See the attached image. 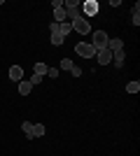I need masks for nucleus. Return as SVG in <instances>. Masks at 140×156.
Instances as JSON below:
<instances>
[{"label": "nucleus", "mask_w": 140, "mask_h": 156, "mask_svg": "<svg viewBox=\"0 0 140 156\" xmlns=\"http://www.w3.org/2000/svg\"><path fill=\"white\" fill-rule=\"evenodd\" d=\"M63 9H66V19H77L80 16V2L77 0H66L63 2Z\"/></svg>", "instance_id": "obj_1"}, {"label": "nucleus", "mask_w": 140, "mask_h": 156, "mask_svg": "<svg viewBox=\"0 0 140 156\" xmlns=\"http://www.w3.org/2000/svg\"><path fill=\"white\" fill-rule=\"evenodd\" d=\"M70 23H73V30H77L80 35H89V33H91V23H89L84 16H77V19H73Z\"/></svg>", "instance_id": "obj_2"}, {"label": "nucleus", "mask_w": 140, "mask_h": 156, "mask_svg": "<svg viewBox=\"0 0 140 156\" xmlns=\"http://www.w3.org/2000/svg\"><path fill=\"white\" fill-rule=\"evenodd\" d=\"M75 51L80 54L82 58H93V56H96V49H93L91 42H80V44H75Z\"/></svg>", "instance_id": "obj_3"}, {"label": "nucleus", "mask_w": 140, "mask_h": 156, "mask_svg": "<svg viewBox=\"0 0 140 156\" xmlns=\"http://www.w3.org/2000/svg\"><path fill=\"white\" fill-rule=\"evenodd\" d=\"M107 40H110V37H107V33H105V30H96V33H93V42H91L93 49H96V51L105 49V47H107Z\"/></svg>", "instance_id": "obj_4"}, {"label": "nucleus", "mask_w": 140, "mask_h": 156, "mask_svg": "<svg viewBox=\"0 0 140 156\" xmlns=\"http://www.w3.org/2000/svg\"><path fill=\"white\" fill-rule=\"evenodd\" d=\"M105 49H110V51H121V49H124V40H119V37H110L107 40V47Z\"/></svg>", "instance_id": "obj_5"}, {"label": "nucleus", "mask_w": 140, "mask_h": 156, "mask_svg": "<svg viewBox=\"0 0 140 156\" xmlns=\"http://www.w3.org/2000/svg\"><path fill=\"white\" fill-rule=\"evenodd\" d=\"M98 54V65H107V63H112V51L110 49H100Z\"/></svg>", "instance_id": "obj_6"}, {"label": "nucleus", "mask_w": 140, "mask_h": 156, "mask_svg": "<svg viewBox=\"0 0 140 156\" xmlns=\"http://www.w3.org/2000/svg\"><path fill=\"white\" fill-rule=\"evenodd\" d=\"M9 79H12V82H21V79H23V68H21V65H12V68H9Z\"/></svg>", "instance_id": "obj_7"}, {"label": "nucleus", "mask_w": 140, "mask_h": 156, "mask_svg": "<svg viewBox=\"0 0 140 156\" xmlns=\"http://www.w3.org/2000/svg\"><path fill=\"white\" fill-rule=\"evenodd\" d=\"M84 12H87L89 16L98 14V2H96V0H87V2H84Z\"/></svg>", "instance_id": "obj_8"}, {"label": "nucleus", "mask_w": 140, "mask_h": 156, "mask_svg": "<svg viewBox=\"0 0 140 156\" xmlns=\"http://www.w3.org/2000/svg\"><path fill=\"white\" fill-rule=\"evenodd\" d=\"M31 91H33V84H31L28 79H21V82H19V93H21V96H28Z\"/></svg>", "instance_id": "obj_9"}, {"label": "nucleus", "mask_w": 140, "mask_h": 156, "mask_svg": "<svg viewBox=\"0 0 140 156\" xmlns=\"http://www.w3.org/2000/svg\"><path fill=\"white\" fill-rule=\"evenodd\" d=\"M124 61H126V54H124V49L112 54V63L117 65V68H121V65H124Z\"/></svg>", "instance_id": "obj_10"}, {"label": "nucleus", "mask_w": 140, "mask_h": 156, "mask_svg": "<svg viewBox=\"0 0 140 156\" xmlns=\"http://www.w3.org/2000/svg\"><path fill=\"white\" fill-rule=\"evenodd\" d=\"M70 33H73V23H70V21L59 23V35H63V37H66V35H70Z\"/></svg>", "instance_id": "obj_11"}, {"label": "nucleus", "mask_w": 140, "mask_h": 156, "mask_svg": "<svg viewBox=\"0 0 140 156\" xmlns=\"http://www.w3.org/2000/svg\"><path fill=\"white\" fill-rule=\"evenodd\" d=\"M33 75H40V77H45V75H47V70H49V65H47V63H35L33 65Z\"/></svg>", "instance_id": "obj_12"}, {"label": "nucleus", "mask_w": 140, "mask_h": 156, "mask_svg": "<svg viewBox=\"0 0 140 156\" xmlns=\"http://www.w3.org/2000/svg\"><path fill=\"white\" fill-rule=\"evenodd\" d=\"M131 16H133V26H140V2H135V5H133Z\"/></svg>", "instance_id": "obj_13"}, {"label": "nucleus", "mask_w": 140, "mask_h": 156, "mask_svg": "<svg viewBox=\"0 0 140 156\" xmlns=\"http://www.w3.org/2000/svg\"><path fill=\"white\" fill-rule=\"evenodd\" d=\"M54 21H56V23L68 21V19H66V9H63V7H61V9H54Z\"/></svg>", "instance_id": "obj_14"}, {"label": "nucleus", "mask_w": 140, "mask_h": 156, "mask_svg": "<svg viewBox=\"0 0 140 156\" xmlns=\"http://www.w3.org/2000/svg\"><path fill=\"white\" fill-rule=\"evenodd\" d=\"M47 133V128L42 124H33V137H42Z\"/></svg>", "instance_id": "obj_15"}, {"label": "nucleus", "mask_w": 140, "mask_h": 156, "mask_svg": "<svg viewBox=\"0 0 140 156\" xmlns=\"http://www.w3.org/2000/svg\"><path fill=\"white\" fill-rule=\"evenodd\" d=\"M21 128H23L26 137H31V140H33V124H31V121H23V124H21Z\"/></svg>", "instance_id": "obj_16"}, {"label": "nucleus", "mask_w": 140, "mask_h": 156, "mask_svg": "<svg viewBox=\"0 0 140 156\" xmlns=\"http://www.w3.org/2000/svg\"><path fill=\"white\" fill-rule=\"evenodd\" d=\"M126 91L128 93H138L140 91V82H128V84H126Z\"/></svg>", "instance_id": "obj_17"}, {"label": "nucleus", "mask_w": 140, "mask_h": 156, "mask_svg": "<svg viewBox=\"0 0 140 156\" xmlns=\"http://www.w3.org/2000/svg\"><path fill=\"white\" fill-rule=\"evenodd\" d=\"M49 40H52V44L61 47V44H63V40H66V37H63V35H59V33H54V35H52V37H49Z\"/></svg>", "instance_id": "obj_18"}, {"label": "nucleus", "mask_w": 140, "mask_h": 156, "mask_svg": "<svg viewBox=\"0 0 140 156\" xmlns=\"http://www.w3.org/2000/svg\"><path fill=\"white\" fill-rule=\"evenodd\" d=\"M73 61H70V58H63V61H61V70H68V72H70V70H73Z\"/></svg>", "instance_id": "obj_19"}, {"label": "nucleus", "mask_w": 140, "mask_h": 156, "mask_svg": "<svg viewBox=\"0 0 140 156\" xmlns=\"http://www.w3.org/2000/svg\"><path fill=\"white\" fill-rule=\"evenodd\" d=\"M47 77L56 79V77H59V70H56V68H49V70H47Z\"/></svg>", "instance_id": "obj_20"}, {"label": "nucleus", "mask_w": 140, "mask_h": 156, "mask_svg": "<svg viewBox=\"0 0 140 156\" xmlns=\"http://www.w3.org/2000/svg\"><path fill=\"white\" fill-rule=\"evenodd\" d=\"M28 82H31V84H42V77H40V75H33V77H31V79H28Z\"/></svg>", "instance_id": "obj_21"}, {"label": "nucleus", "mask_w": 140, "mask_h": 156, "mask_svg": "<svg viewBox=\"0 0 140 156\" xmlns=\"http://www.w3.org/2000/svg\"><path fill=\"white\" fill-rule=\"evenodd\" d=\"M49 30H52V35H54V33H59V23L52 21V23H49Z\"/></svg>", "instance_id": "obj_22"}, {"label": "nucleus", "mask_w": 140, "mask_h": 156, "mask_svg": "<svg viewBox=\"0 0 140 156\" xmlns=\"http://www.w3.org/2000/svg\"><path fill=\"white\" fill-rule=\"evenodd\" d=\"M52 7H54V9H61V7H63V2H61V0H54Z\"/></svg>", "instance_id": "obj_23"}, {"label": "nucleus", "mask_w": 140, "mask_h": 156, "mask_svg": "<svg viewBox=\"0 0 140 156\" xmlns=\"http://www.w3.org/2000/svg\"><path fill=\"white\" fill-rule=\"evenodd\" d=\"M70 72H73L75 77H80V75H82V70H80V68H77V65H73V70H70Z\"/></svg>", "instance_id": "obj_24"}]
</instances>
